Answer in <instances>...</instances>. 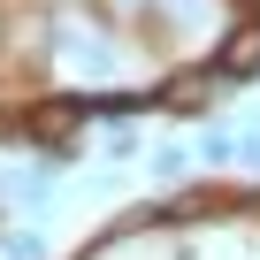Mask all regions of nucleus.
I'll use <instances>...</instances> for the list:
<instances>
[{
  "label": "nucleus",
  "instance_id": "6e6552de",
  "mask_svg": "<svg viewBox=\"0 0 260 260\" xmlns=\"http://www.w3.org/2000/svg\"><path fill=\"white\" fill-rule=\"evenodd\" d=\"M245 161H252V169H260V130H245Z\"/></svg>",
  "mask_w": 260,
  "mask_h": 260
},
{
  "label": "nucleus",
  "instance_id": "7ed1b4c3",
  "mask_svg": "<svg viewBox=\"0 0 260 260\" xmlns=\"http://www.w3.org/2000/svg\"><path fill=\"white\" fill-rule=\"evenodd\" d=\"M214 69H222L230 84H252V77H260V23H252V16H237V23L222 31V46H214Z\"/></svg>",
  "mask_w": 260,
  "mask_h": 260
},
{
  "label": "nucleus",
  "instance_id": "39448f33",
  "mask_svg": "<svg viewBox=\"0 0 260 260\" xmlns=\"http://www.w3.org/2000/svg\"><path fill=\"white\" fill-rule=\"evenodd\" d=\"M222 207H230V199H222V191H207V184H199V191H176V199H169V207H161V222H176V230H184V222H199V214H222Z\"/></svg>",
  "mask_w": 260,
  "mask_h": 260
},
{
  "label": "nucleus",
  "instance_id": "423d86ee",
  "mask_svg": "<svg viewBox=\"0 0 260 260\" xmlns=\"http://www.w3.org/2000/svg\"><path fill=\"white\" fill-rule=\"evenodd\" d=\"M0 252L8 260H46V237L39 230H0Z\"/></svg>",
  "mask_w": 260,
  "mask_h": 260
},
{
  "label": "nucleus",
  "instance_id": "20e7f679",
  "mask_svg": "<svg viewBox=\"0 0 260 260\" xmlns=\"http://www.w3.org/2000/svg\"><path fill=\"white\" fill-rule=\"evenodd\" d=\"M54 176H61V161H39V169H16L8 191H16L23 207H46V199H54Z\"/></svg>",
  "mask_w": 260,
  "mask_h": 260
},
{
  "label": "nucleus",
  "instance_id": "1a4fd4ad",
  "mask_svg": "<svg viewBox=\"0 0 260 260\" xmlns=\"http://www.w3.org/2000/svg\"><path fill=\"white\" fill-rule=\"evenodd\" d=\"M237 8H245V16H260V0H237Z\"/></svg>",
  "mask_w": 260,
  "mask_h": 260
},
{
  "label": "nucleus",
  "instance_id": "0eeeda50",
  "mask_svg": "<svg viewBox=\"0 0 260 260\" xmlns=\"http://www.w3.org/2000/svg\"><path fill=\"white\" fill-rule=\"evenodd\" d=\"M153 176H161V184H184V176H191V153H184V146H153Z\"/></svg>",
  "mask_w": 260,
  "mask_h": 260
},
{
  "label": "nucleus",
  "instance_id": "f257e3e1",
  "mask_svg": "<svg viewBox=\"0 0 260 260\" xmlns=\"http://www.w3.org/2000/svg\"><path fill=\"white\" fill-rule=\"evenodd\" d=\"M84 122H92V107H84L77 92H61V100H39V107H23V115H16V130H23L31 146H46V153H69V138H77Z\"/></svg>",
  "mask_w": 260,
  "mask_h": 260
},
{
  "label": "nucleus",
  "instance_id": "f03ea898",
  "mask_svg": "<svg viewBox=\"0 0 260 260\" xmlns=\"http://www.w3.org/2000/svg\"><path fill=\"white\" fill-rule=\"evenodd\" d=\"M222 92H230V77H222L214 61H191V69H169V77H161V107H169V115H207Z\"/></svg>",
  "mask_w": 260,
  "mask_h": 260
}]
</instances>
